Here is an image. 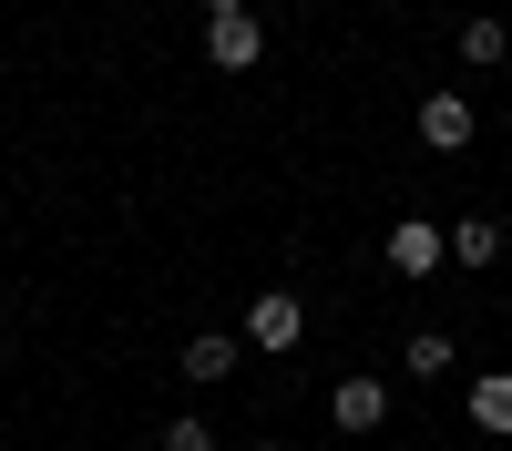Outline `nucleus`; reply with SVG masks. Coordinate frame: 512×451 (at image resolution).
I'll use <instances>...</instances> for the list:
<instances>
[{
    "label": "nucleus",
    "instance_id": "obj_1",
    "mask_svg": "<svg viewBox=\"0 0 512 451\" xmlns=\"http://www.w3.org/2000/svg\"><path fill=\"white\" fill-rule=\"evenodd\" d=\"M379 257H390V277H441V267H451V236H441L431 216H400Z\"/></svg>",
    "mask_w": 512,
    "mask_h": 451
},
{
    "label": "nucleus",
    "instance_id": "obj_2",
    "mask_svg": "<svg viewBox=\"0 0 512 451\" xmlns=\"http://www.w3.org/2000/svg\"><path fill=\"white\" fill-rule=\"evenodd\" d=\"M297 339H308V308H297L287 287H267V298L246 308V349H267V359H287Z\"/></svg>",
    "mask_w": 512,
    "mask_h": 451
},
{
    "label": "nucleus",
    "instance_id": "obj_3",
    "mask_svg": "<svg viewBox=\"0 0 512 451\" xmlns=\"http://www.w3.org/2000/svg\"><path fill=\"white\" fill-rule=\"evenodd\" d=\"M328 421H338V431H359V441H369V431H390V380H369V369H359V380H338V390H328Z\"/></svg>",
    "mask_w": 512,
    "mask_h": 451
},
{
    "label": "nucleus",
    "instance_id": "obj_4",
    "mask_svg": "<svg viewBox=\"0 0 512 451\" xmlns=\"http://www.w3.org/2000/svg\"><path fill=\"white\" fill-rule=\"evenodd\" d=\"M472 134H482V113L461 103V93H431V103H420V144H431V154H461Z\"/></svg>",
    "mask_w": 512,
    "mask_h": 451
},
{
    "label": "nucleus",
    "instance_id": "obj_5",
    "mask_svg": "<svg viewBox=\"0 0 512 451\" xmlns=\"http://www.w3.org/2000/svg\"><path fill=\"white\" fill-rule=\"evenodd\" d=\"M256 52H267V31H256L246 11H216V21H205V62H216V72H246Z\"/></svg>",
    "mask_w": 512,
    "mask_h": 451
},
{
    "label": "nucleus",
    "instance_id": "obj_6",
    "mask_svg": "<svg viewBox=\"0 0 512 451\" xmlns=\"http://www.w3.org/2000/svg\"><path fill=\"white\" fill-rule=\"evenodd\" d=\"M236 359H246V339H216V328H205V339H185V380H205V390H216V380H236Z\"/></svg>",
    "mask_w": 512,
    "mask_h": 451
},
{
    "label": "nucleus",
    "instance_id": "obj_7",
    "mask_svg": "<svg viewBox=\"0 0 512 451\" xmlns=\"http://www.w3.org/2000/svg\"><path fill=\"white\" fill-rule=\"evenodd\" d=\"M472 431L512 441V369H482V380H472Z\"/></svg>",
    "mask_w": 512,
    "mask_h": 451
},
{
    "label": "nucleus",
    "instance_id": "obj_8",
    "mask_svg": "<svg viewBox=\"0 0 512 451\" xmlns=\"http://www.w3.org/2000/svg\"><path fill=\"white\" fill-rule=\"evenodd\" d=\"M451 257H461V267H492V257H502V216H461V226H451Z\"/></svg>",
    "mask_w": 512,
    "mask_h": 451
},
{
    "label": "nucleus",
    "instance_id": "obj_9",
    "mask_svg": "<svg viewBox=\"0 0 512 451\" xmlns=\"http://www.w3.org/2000/svg\"><path fill=\"white\" fill-rule=\"evenodd\" d=\"M400 369H410V380H451V339H441V328H420V339L400 349Z\"/></svg>",
    "mask_w": 512,
    "mask_h": 451
},
{
    "label": "nucleus",
    "instance_id": "obj_10",
    "mask_svg": "<svg viewBox=\"0 0 512 451\" xmlns=\"http://www.w3.org/2000/svg\"><path fill=\"white\" fill-rule=\"evenodd\" d=\"M502 52H512V31H502V21H461V62H482V72H492Z\"/></svg>",
    "mask_w": 512,
    "mask_h": 451
},
{
    "label": "nucleus",
    "instance_id": "obj_11",
    "mask_svg": "<svg viewBox=\"0 0 512 451\" xmlns=\"http://www.w3.org/2000/svg\"><path fill=\"white\" fill-rule=\"evenodd\" d=\"M164 451H216V431L205 421H164Z\"/></svg>",
    "mask_w": 512,
    "mask_h": 451
},
{
    "label": "nucleus",
    "instance_id": "obj_12",
    "mask_svg": "<svg viewBox=\"0 0 512 451\" xmlns=\"http://www.w3.org/2000/svg\"><path fill=\"white\" fill-rule=\"evenodd\" d=\"M246 451H287V441H246Z\"/></svg>",
    "mask_w": 512,
    "mask_h": 451
},
{
    "label": "nucleus",
    "instance_id": "obj_13",
    "mask_svg": "<svg viewBox=\"0 0 512 451\" xmlns=\"http://www.w3.org/2000/svg\"><path fill=\"white\" fill-rule=\"evenodd\" d=\"M0 339H11V328H0Z\"/></svg>",
    "mask_w": 512,
    "mask_h": 451
}]
</instances>
